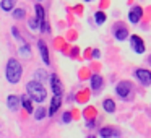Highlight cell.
Instances as JSON below:
<instances>
[{"instance_id": "1", "label": "cell", "mask_w": 151, "mask_h": 138, "mask_svg": "<svg viewBox=\"0 0 151 138\" xmlns=\"http://www.w3.org/2000/svg\"><path fill=\"white\" fill-rule=\"evenodd\" d=\"M26 93H28L31 101H36L39 104L47 99V89L44 88L42 83L36 81V80H33V81H29L26 85Z\"/></svg>"}, {"instance_id": "2", "label": "cell", "mask_w": 151, "mask_h": 138, "mask_svg": "<svg viewBox=\"0 0 151 138\" xmlns=\"http://www.w3.org/2000/svg\"><path fill=\"white\" fill-rule=\"evenodd\" d=\"M21 73H23V67L17 59H10L7 62V68H5V76H7L8 83L17 85L21 80Z\"/></svg>"}, {"instance_id": "3", "label": "cell", "mask_w": 151, "mask_h": 138, "mask_svg": "<svg viewBox=\"0 0 151 138\" xmlns=\"http://www.w3.org/2000/svg\"><path fill=\"white\" fill-rule=\"evenodd\" d=\"M34 12H36V18L34 20L37 21V24H39V29L46 31V33H49V23L46 21V13H44V7L39 4H36V7H34Z\"/></svg>"}, {"instance_id": "4", "label": "cell", "mask_w": 151, "mask_h": 138, "mask_svg": "<svg viewBox=\"0 0 151 138\" xmlns=\"http://www.w3.org/2000/svg\"><path fill=\"white\" fill-rule=\"evenodd\" d=\"M130 91H132V83L130 81H120V83H117V86H115V93H117V96L119 98H122V99H125V98H128V94H130Z\"/></svg>"}, {"instance_id": "5", "label": "cell", "mask_w": 151, "mask_h": 138, "mask_svg": "<svg viewBox=\"0 0 151 138\" xmlns=\"http://www.w3.org/2000/svg\"><path fill=\"white\" fill-rule=\"evenodd\" d=\"M135 76H137V80L143 86H150L151 85V72L148 68H138L137 72H135Z\"/></svg>"}, {"instance_id": "6", "label": "cell", "mask_w": 151, "mask_h": 138, "mask_svg": "<svg viewBox=\"0 0 151 138\" xmlns=\"http://www.w3.org/2000/svg\"><path fill=\"white\" fill-rule=\"evenodd\" d=\"M49 83H50V88H52L54 96H62V93H63L62 81L59 80V76H57L55 73H52V75L49 76Z\"/></svg>"}, {"instance_id": "7", "label": "cell", "mask_w": 151, "mask_h": 138, "mask_svg": "<svg viewBox=\"0 0 151 138\" xmlns=\"http://www.w3.org/2000/svg\"><path fill=\"white\" fill-rule=\"evenodd\" d=\"M141 17H143V8L138 7V5H133L130 8V12H128V21L132 24H137L141 20Z\"/></svg>"}, {"instance_id": "8", "label": "cell", "mask_w": 151, "mask_h": 138, "mask_svg": "<svg viewBox=\"0 0 151 138\" xmlns=\"http://www.w3.org/2000/svg\"><path fill=\"white\" fill-rule=\"evenodd\" d=\"M130 44H132L133 52H137V54H143L145 50H146V47H145V41L141 39L140 36H132L130 37Z\"/></svg>"}, {"instance_id": "9", "label": "cell", "mask_w": 151, "mask_h": 138, "mask_svg": "<svg viewBox=\"0 0 151 138\" xmlns=\"http://www.w3.org/2000/svg\"><path fill=\"white\" fill-rule=\"evenodd\" d=\"M37 47H39V52H41V57H42V62L46 65H50V59H49V49H47V44L46 41L39 39L37 41Z\"/></svg>"}, {"instance_id": "10", "label": "cell", "mask_w": 151, "mask_h": 138, "mask_svg": "<svg viewBox=\"0 0 151 138\" xmlns=\"http://www.w3.org/2000/svg\"><path fill=\"white\" fill-rule=\"evenodd\" d=\"M7 106H8V109H10V111L17 112L18 109H20V106H21V99H20V96L10 94V96L7 98Z\"/></svg>"}, {"instance_id": "11", "label": "cell", "mask_w": 151, "mask_h": 138, "mask_svg": "<svg viewBox=\"0 0 151 138\" xmlns=\"http://www.w3.org/2000/svg\"><path fill=\"white\" fill-rule=\"evenodd\" d=\"M60 106H62V96H54L52 101H50V106H49V112H47V115H49V117H52V115L60 109Z\"/></svg>"}, {"instance_id": "12", "label": "cell", "mask_w": 151, "mask_h": 138, "mask_svg": "<svg viewBox=\"0 0 151 138\" xmlns=\"http://www.w3.org/2000/svg\"><path fill=\"white\" fill-rule=\"evenodd\" d=\"M119 135H120V132L112 127H102L99 130V137L101 138H114V137H119Z\"/></svg>"}, {"instance_id": "13", "label": "cell", "mask_w": 151, "mask_h": 138, "mask_svg": "<svg viewBox=\"0 0 151 138\" xmlns=\"http://www.w3.org/2000/svg\"><path fill=\"white\" fill-rule=\"evenodd\" d=\"M114 36H115V39H119V41L127 39V37H128L127 28L122 26V24H115V28H114Z\"/></svg>"}, {"instance_id": "14", "label": "cell", "mask_w": 151, "mask_h": 138, "mask_svg": "<svg viewBox=\"0 0 151 138\" xmlns=\"http://www.w3.org/2000/svg\"><path fill=\"white\" fill-rule=\"evenodd\" d=\"M89 83H91V88L94 89V91H99V89L102 88V85H104V80H102L101 75H93L91 80H89Z\"/></svg>"}, {"instance_id": "15", "label": "cell", "mask_w": 151, "mask_h": 138, "mask_svg": "<svg viewBox=\"0 0 151 138\" xmlns=\"http://www.w3.org/2000/svg\"><path fill=\"white\" fill-rule=\"evenodd\" d=\"M20 99H21V106L24 107V111H26L28 114H33V112H34V109H33V101L29 99V96L23 94Z\"/></svg>"}, {"instance_id": "16", "label": "cell", "mask_w": 151, "mask_h": 138, "mask_svg": "<svg viewBox=\"0 0 151 138\" xmlns=\"http://www.w3.org/2000/svg\"><path fill=\"white\" fill-rule=\"evenodd\" d=\"M102 107H104L106 112H109V114H114V112H115V102H114V99L106 98L104 101H102Z\"/></svg>"}, {"instance_id": "17", "label": "cell", "mask_w": 151, "mask_h": 138, "mask_svg": "<svg viewBox=\"0 0 151 138\" xmlns=\"http://www.w3.org/2000/svg\"><path fill=\"white\" fill-rule=\"evenodd\" d=\"M15 4H17V0H2V2H0V8L4 12H13Z\"/></svg>"}, {"instance_id": "18", "label": "cell", "mask_w": 151, "mask_h": 138, "mask_svg": "<svg viewBox=\"0 0 151 138\" xmlns=\"http://www.w3.org/2000/svg\"><path fill=\"white\" fill-rule=\"evenodd\" d=\"M33 114H34V119H36V120H42V119L47 115V111L44 107H39L37 111H34Z\"/></svg>"}, {"instance_id": "19", "label": "cell", "mask_w": 151, "mask_h": 138, "mask_svg": "<svg viewBox=\"0 0 151 138\" xmlns=\"http://www.w3.org/2000/svg\"><path fill=\"white\" fill-rule=\"evenodd\" d=\"M94 20H96V23H98V24H102L106 21V13H104V12H98V13L94 15Z\"/></svg>"}, {"instance_id": "20", "label": "cell", "mask_w": 151, "mask_h": 138, "mask_svg": "<svg viewBox=\"0 0 151 138\" xmlns=\"http://www.w3.org/2000/svg\"><path fill=\"white\" fill-rule=\"evenodd\" d=\"M24 15H26V10H24V8H15V10H13V17L18 18V20L23 18Z\"/></svg>"}, {"instance_id": "21", "label": "cell", "mask_w": 151, "mask_h": 138, "mask_svg": "<svg viewBox=\"0 0 151 138\" xmlns=\"http://www.w3.org/2000/svg\"><path fill=\"white\" fill-rule=\"evenodd\" d=\"M46 78H47V73L44 70H37L36 72V81L42 83V80H46Z\"/></svg>"}, {"instance_id": "22", "label": "cell", "mask_w": 151, "mask_h": 138, "mask_svg": "<svg viewBox=\"0 0 151 138\" xmlns=\"http://www.w3.org/2000/svg\"><path fill=\"white\" fill-rule=\"evenodd\" d=\"M62 120L65 122V124H70V122H72V114H70V112H63Z\"/></svg>"}, {"instance_id": "23", "label": "cell", "mask_w": 151, "mask_h": 138, "mask_svg": "<svg viewBox=\"0 0 151 138\" xmlns=\"http://www.w3.org/2000/svg\"><path fill=\"white\" fill-rule=\"evenodd\" d=\"M20 52H21V55H29V49H28V46H23L20 49Z\"/></svg>"}, {"instance_id": "24", "label": "cell", "mask_w": 151, "mask_h": 138, "mask_svg": "<svg viewBox=\"0 0 151 138\" xmlns=\"http://www.w3.org/2000/svg\"><path fill=\"white\" fill-rule=\"evenodd\" d=\"M29 26L33 28V29H36V28H39V24H37L36 20H29Z\"/></svg>"}, {"instance_id": "25", "label": "cell", "mask_w": 151, "mask_h": 138, "mask_svg": "<svg viewBox=\"0 0 151 138\" xmlns=\"http://www.w3.org/2000/svg\"><path fill=\"white\" fill-rule=\"evenodd\" d=\"M12 33L15 34V37H17V39H21V36H20V33H18V29H17V28H13V29H12Z\"/></svg>"}, {"instance_id": "26", "label": "cell", "mask_w": 151, "mask_h": 138, "mask_svg": "<svg viewBox=\"0 0 151 138\" xmlns=\"http://www.w3.org/2000/svg\"><path fill=\"white\" fill-rule=\"evenodd\" d=\"M88 138H94V137H88Z\"/></svg>"}, {"instance_id": "27", "label": "cell", "mask_w": 151, "mask_h": 138, "mask_svg": "<svg viewBox=\"0 0 151 138\" xmlns=\"http://www.w3.org/2000/svg\"><path fill=\"white\" fill-rule=\"evenodd\" d=\"M86 2H91V0H86Z\"/></svg>"}, {"instance_id": "28", "label": "cell", "mask_w": 151, "mask_h": 138, "mask_svg": "<svg viewBox=\"0 0 151 138\" xmlns=\"http://www.w3.org/2000/svg\"><path fill=\"white\" fill-rule=\"evenodd\" d=\"M39 2H41V0H39Z\"/></svg>"}]
</instances>
